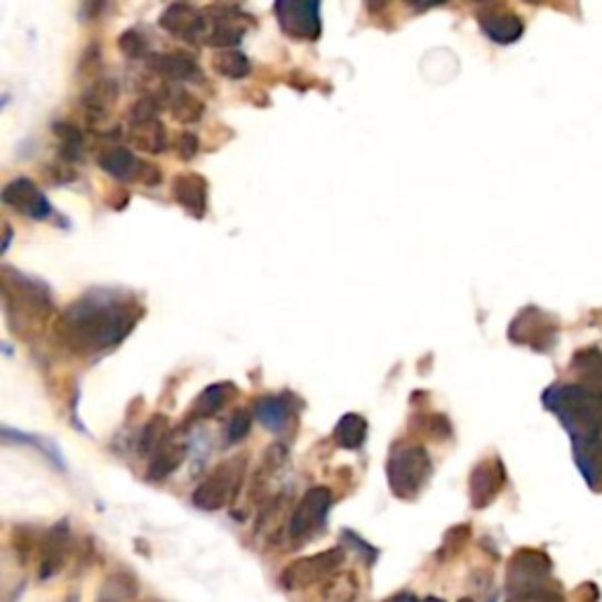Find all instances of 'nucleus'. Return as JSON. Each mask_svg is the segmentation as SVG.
Wrapping results in <instances>:
<instances>
[{"label":"nucleus","instance_id":"nucleus-1","mask_svg":"<svg viewBox=\"0 0 602 602\" xmlns=\"http://www.w3.org/2000/svg\"><path fill=\"white\" fill-rule=\"evenodd\" d=\"M142 318L134 297L111 289H92L57 318V335L73 354H96L121 344Z\"/></svg>","mask_w":602,"mask_h":602},{"label":"nucleus","instance_id":"nucleus-2","mask_svg":"<svg viewBox=\"0 0 602 602\" xmlns=\"http://www.w3.org/2000/svg\"><path fill=\"white\" fill-rule=\"evenodd\" d=\"M543 405L562 421L572 440L602 438V396L581 384L551 386Z\"/></svg>","mask_w":602,"mask_h":602},{"label":"nucleus","instance_id":"nucleus-3","mask_svg":"<svg viewBox=\"0 0 602 602\" xmlns=\"http://www.w3.org/2000/svg\"><path fill=\"white\" fill-rule=\"evenodd\" d=\"M3 299L10 325H14V320H22V327H19L22 335L29 327L41 329L54 310L48 285L24 274H17V271L8 266L3 268Z\"/></svg>","mask_w":602,"mask_h":602},{"label":"nucleus","instance_id":"nucleus-4","mask_svg":"<svg viewBox=\"0 0 602 602\" xmlns=\"http://www.w3.org/2000/svg\"><path fill=\"white\" fill-rule=\"evenodd\" d=\"M433 473V461L426 452L424 445L410 442V440H398L394 442L391 455H388L386 463V476L388 484H391V492L398 499L410 501L415 499L424 484L429 482Z\"/></svg>","mask_w":602,"mask_h":602},{"label":"nucleus","instance_id":"nucleus-5","mask_svg":"<svg viewBox=\"0 0 602 602\" xmlns=\"http://www.w3.org/2000/svg\"><path fill=\"white\" fill-rule=\"evenodd\" d=\"M245 466H247V457L238 455L224 463H220L215 471H212L201 484L198 490L193 492V503L201 511H220L224 509L226 503H231L236 499L241 482L245 476Z\"/></svg>","mask_w":602,"mask_h":602},{"label":"nucleus","instance_id":"nucleus-6","mask_svg":"<svg viewBox=\"0 0 602 602\" xmlns=\"http://www.w3.org/2000/svg\"><path fill=\"white\" fill-rule=\"evenodd\" d=\"M509 337L513 344L530 346L532 351L547 354L558 341V325L549 314H543L541 308L528 306L513 318L509 327Z\"/></svg>","mask_w":602,"mask_h":602},{"label":"nucleus","instance_id":"nucleus-7","mask_svg":"<svg viewBox=\"0 0 602 602\" xmlns=\"http://www.w3.org/2000/svg\"><path fill=\"white\" fill-rule=\"evenodd\" d=\"M549 579L551 560L547 553L534 549H520L513 553L507 570V589L511 595L549 586Z\"/></svg>","mask_w":602,"mask_h":602},{"label":"nucleus","instance_id":"nucleus-8","mask_svg":"<svg viewBox=\"0 0 602 602\" xmlns=\"http://www.w3.org/2000/svg\"><path fill=\"white\" fill-rule=\"evenodd\" d=\"M329 509H333V492L327 488H310L302 497L299 507L293 513V520H289V537L297 543L314 539L318 532L325 530Z\"/></svg>","mask_w":602,"mask_h":602},{"label":"nucleus","instance_id":"nucleus-9","mask_svg":"<svg viewBox=\"0 0 602 602\" xmlns=\"http://www.w3.org/2000/svg\"><path fill=\"white\" fill-rule=\"evenodd\" d=\"M276 17L280 29L295 41H318L323 33L320 6L306 0H280L276 3Z\"/></svg>","mask_w":602,"mask_h":602},{"label":"nucleus","instance_id":"nucleus-10","mask_svg":"<svg viewBox=\"0 0 602 602\" xmlns=\"http://www.w3.org/2000/svg\"><path fill=\"white\" fill-rule=\"evenodd\" d=\"M344 562V551L341 549H333V551H325V553H318V555H310V558H304V560H297L289 565L280 581L285 589H308L318 584V581H323L325 577H329L333 572L339 570V565Z\"/></svg>","mask_w":602,"mask_h":602},{"label":"nucleus","instance_id":"nucleus-11","mask_svg":"<svg viewBox=\"0 0 602 602\" xmlns=\"http://www.w3.org/2000/svg\"><path fill=\"white\" fill-rule=\"evenodd\" d=\"M0 198H3L6 205L17 210L19 215H24V217L35 220V222H43V220H48L52 215V205L43 196V191L27 177H19V180L10 182L3 188V196H0Z\"/></svg>","mask_w":602,"mask_h":602},{"label":"nucleus","instance_id":"nucleus-12","mask_svg":"<svg viewBox=\"0 0 602 602\" xmlns=\"http://www.w3.org/2000/svg\"><path fill=\"white\" fill-rule=\"evenodd\" d=\"M503 482H507V471H503L501 459L490 457L476 463V469L471 471V478H469L473 509L490 507V503L499 497Z\"/></svg>","mask_w":602,"mask_h":602},{"label":"nucleus","instance_id":"nucleus-13","mask_svg":"<svg viewBox=\"0 0 602 602\" xmlns=\"http://www.w3.org/2000/svg\"><path fill=\"white\" fill-rule=\"evenodd\" d=\"M238 19L241 14L233 8H210L205 12L203 41L212 48H222V50L238 45L245 35V27L238 24Z\"/></svg>","mask_w":602,"mask_h":602},{"label":"nucleus","instance_id":"nucleus-14","mask_svg":"<svg viewBox=\"0 0 602 602\" xmlns=\"http://www.w3.org/2000/svg\"><path fill=\"white\" fill-rule=\"evenodd\" d=\"M478 24H480L482 33L499 45L516 43L518 38L522 35V31H526V24H522L520 14H516L507 8H499V6L484 8L478 14Z\"/></svg>","mask_w":602,"mask_h":602},{"label":"nucleus","instance_id":"nucleus-15","mask_svg":"<svg viewBox=\"0 0 602 602\" xmlns=\"http://www.w3.org/2000/svg\"><path fill=\"white\" fill-rule=\"evenodd\" d=\"M161 27L182 41H198L205 35V12L188 3H172L161 14Z\"/></svg>","mask_w":602,"mask_h":602},{"label":"nucleus","instance_id":"nucleus-16","mask_svg":"<svg viewBox=\"0 0 602 602\" xmlns=\"http://www.w3.org/2000/svg\"><path fill=\"white\" fill-rule=\"evenodd\" d=\"M149 69L165 78L170 83L182 81H201V67L196 64L191 54L184 52H159L149 54Z\"/></svg>","mask_w":602,"mask_h":602},{"label":"nucleus","instance_id":"nucleus-17","mask_svg":"<svg viewBox=\"0 0 602 602\" xmlns=\"http://www.w3.org/2000/svg\"><path fill=\"white\" fill-rule=\"evenodd\" d=\"M172 198L177 201L191 217L203 220L207 212V182L201 174H180L172 182Z\"/></svg>","mask_w":602,"mask_h":602},{"label":"nucleus","instance_id":"nucleus-18","mask_svg":"<svg viewBox=\"0 0 602 602\" xmlns=\"http://www.w3.org/2000/svg\"><path fill=\"white\" fill-rule=\"evenodd\" d=\"M574 461L579 466L581 476L589 482V488L600 492L602 490V438H584L572 440Z\"/></svg>","mask_w":602,"mask_h":602},{"label":"nucleus","instance_id":"nucleus-19","mask_svg":"<svg viewBox=\"0 0 602 602\" xmlns=\"http://www.w3.org/2000/svg\"><path fill=\"white\" fill-rule=\"evenodd\" d=\"M144 161H140L137 155L127 149H106L100 155V167L109 174V177L119 180V182H142L144 174Z\"/></svg>","mask_w":602,"mask_h":602},{"label":"nucleus","instance_id":"nucleus-20","mask_svg":"<svg viewBox=\"0 0 602 602\" xmlns=\"http://www.w3.org/2000/svg\"><path fill=\"white\" fill-rule=\"evenodd\" d=\"M119 100V83L113 78H96V81L83 92V106L90 115V121H102Z\"/></svg>","mask_w":602,"mask_h":602},{"label":"nucleus","instance_id":"nucleus-21","mask_svg":"<svg viewBox=\"0 0 602 602\" xmlns=\"http://www.w3.org/2000/svg\"><path fill=\"white\" fill-rule=\"evenodd\" d=\"M163 104L172 111L174 121L182 125H193L203 119L205 113V104L198 100V96L188 94L186 90H177V88H165L161 90Z\"/></svg>","mask_w":602,"mask_h":602},{"label":"nucleus","instance_id":"nucleus-22","mask_svg":"<svg viewBox=\"0 0 602 602\" xmlns=\"http://www.w3.org/2000/svg\"><path fill=\"white\" fill-rule=\"evenodd\" d=\"M127 140L132 144V149L144 151V153H163L167 149V130L165 125L155 119L142 125H130Z\"/></svg>","mask_w":602,"mask_h":602},{"label":"nucleus","instance_id":"nucleus-23","mask_svg":"<svg viewBox=\"0 0 602 602\" xmlns=\"http://www.w3.org/2000/svg\"><path fill=\"white\" fill-rule=\"evenodd\" d=\"M238 394V388L233 384H212L196 398L191 407V419H207L215 417L222 407Z\"/></svg>","mask_w":602,"mask_h":602},{"label":"nucleus","instance_id":"nucleus-24","mask_svg":"<svg viewBox=\"0 0 602 602\" xmlns=\"http://www.w3.org/2000/svg\"><path fill=\"white\" fill-rule=\"evenodd\" d=\"M184 457H186V448H184V445H182V442H174V440L167 438V440L163 442V448L151 457L146 478H149V480H163V478H167L170 473H174V471L180 469L182 461H184Z\"/></svg>","mask_w":602,"mask_h":602},{"label":"nucleus","instance_id":"nucleus-25","mask_svg":"<svg viewBox=\"0 0 602 602\" xmlns=\"http://www.w3.org/2000/svg\"><path fill=\"white\" fill-rule=\"evenodd\" d=\"M572 370L581 377V386L602 396V354L598 348H581V351H577Z\"/></svg>","mask_w":602,"mask_h":602},{"label":"nucleus","instance_id":"nucleus-26","mask_svg":"<svg viewBox=\"0 0 602 602\" xmlns=\"http://www.w3.org/2000/svg\"><path fill=\"white\" fill-rule=\"evenodd\" d=\"M255 415L257 419L271 431H280L287 426L289 417H293V405L285 396H268L257 400L255 405Z\"/></svg>","mask_w":602,"mask_h":602},{"label":"nucleus","instance_id":"nucleus-27","mask_svg":"<svg viewBox=\"0 0 602 602\" xmlns=\"http://www.w3.org/2000/svg\"><path fill=\"white\" fill-rule=\"evenodd\" d=\"M67 543H69V530H67V522H62V526H57L45 539L43 568H41L43 577H52L62 568V562L67 558Z\"/></svg>","mask_w":602,"mask_h":602},{"label":"nucleus","instance_id":"nucleus-28","mask_svg":"<svg viewBox=\"0 0 602 602\" xmlns=\"http://www.w3.org/2000/svg\"><path fill=\"white\" fill-rule=\"evenodd\" d=\"M367 438V421L360 415L348 412L339 419L335 429V440L344 450H358Z\"/></svg>","mask_w":602,"mask_h":602},{"label":"nucleus","instance_id":"nucleus-29","mask_svg":"<svg viewBox=\"0 0 602 602\" xmlns=\"http://www.w3.org/2000/svg\"><path fill=\"white\" fill-rule=\"evenodd\" d=\"M212 69H215L222 78H231V81H241V78L249 75V60L238 50H222L212 60Z\"/></svg>","mask_w":602,"mask_h":602},{"label":"nucleus","instance_id":"nucleus-30","mask_svg":"<svg viewBox=\"0 0 602 602\" xmlns=\"http://www.w3.org/2000/svg\"><path fill=\"white\" fill-rule=\"evenodd\" d=\"M170 438V421L165 415H153L151 421L144 426L142 438H140V455H155L163 442Z\"/></svg>","mask_w":602,"mask_h":602},{"label":"nucleus","instance_id":"nucleus-31","mask_svg":"<svg viewBox=\"0 0 602 602\" xmlns=\"http://www.w3.org/2000/svg\"><path fill=\"white\" fill-rule=\"evenodd\" d=\"M54 134L60 137V155L64 161L73 163L83 155V132L71 123H57Z\"/></svg>","mask_w":602,"mask_h":602},{"label":"nucleus","instance_id":"nucleus-32","mask_svg":"<svg viewBox=\"0 0 602 602\" xmlns=\"http://www.w3.org/2000/svg\"><path fill=\"white\" fill-rule=\"evenodd\" d=\"M249 426H252V415H249V410H243V407H241V410L233 412L231 419H228L226 442L228 445H236V442L245 440L247 433H249Z\"/></svg>","mask_w":602,"mask_h":602},{"label":"nucleus","instance_id":"nucleus-33","mask_svg":"<svg viewBox=\"0 0 602 602\" xmlns=\"http://www.w3.org/2000/svg\"><path fill=\"white\" fill-rule=\"evenodd\" d=\"M159 100L155 96H142L140 102H134L130 106V125H142V123H149V121H155L159 119Z\"/></svg>","mask_w":602,"mask_h":602},{"label":"nucleus","instance_id":"nucleus-34","mask_svg":"<svg viewBox=\"0 0 602 602\" xmlns=\"http://www.w3.org/2000/svg\"><path fill=\"white\" fill-rule=\"evenodd\" d=\"M417 429H421L426 436L433 438V440H448L452 436V424L448 421V417L440 415V412L426 415V419L417 426Z\"/></svg>","mask_w":602,"mask_h":602},{"label":"nucleus","instance_id":"nucleus-35","mask_svg":"<svg viewBox=\"0 0 602 602\" xmlns=\"http://www.w3.org/2000/svg\"><path fill=\"white\" fill-rule=\"evenodd\" d=\"M119 48H121V52L125 57H130V60H140V57H144L149 52L144 35L140 31H134V29H127L125 33H121Z\"/></svg>","mask_w":602,"mask_h":602},{"label":"nucleus","instance_id":"nucleus-36","mask_svg":"<svg viewBox=\"0 0 602 602\" xmlns=\"http://www.w3.org/2000/svg\"><path fill=\"white\" fill-rule=\"evenodd\" d=\"M507 602H565V598H562V593L555 586L549 584V586L534 589V591H528V593L509 595Z\"/></svg>","mask_w":602,"mask_h":602},{"label":"nucleus","instance_id":"nucleus-37","mask_svg":"<svg viewBox=\"0 0 602 602\" xmlns=\"http://www.w3.org/2000/svg\"><path fill=\"white\" fill-rule=\"evenodd\" d=\"M174 151L182 161H193L198 153V137L193 132H182L177 140H174Z\"/></svg>","mask_w":602,"mask_h":602},{"label":"nucleus","instance_id":"nucleus-38","mask_svg":"<svg viewBox=\"0 0 602 602\" xmlns=\"http://www.w3.org/2000/svg\"><path fill=\"white\" fill-rule=\"evenodd\" d=\"M161 180H163V177H161L159 165L146 163V165H144V174H142V184H146V186H159Z\"/></svg>","mask_w":602,"mask_h":602},{"label":"nucleus","instance_id":"nucleus-39","mask_svg":"<svg viewBox=\"0 0 602 602\" xmlns=\"http://www.w3.org/2000/svg\"><path fill=\"white\" fill-rule=\"evenodd\" d=\"M386 602H419V600L412 593H398L394 598H388Z\"/></svg>","mask_w":602,"mask_h":602},{"label":"nucleus","instance_id":"nucleus-40","mask_svg":"<svg viewBox=\"0 0 602 602\" xmlns=\"http://www.w3.org/2000/svg\"><path fill=\"white\" fill-rule=\"evenodd\" d=\"M10 238H12V228H10V226H6V241H3V252L8 249V245H10Z\"/></svg>","mask_w":602,"mask_h":602},{"label":"nucleus","instance_id":"nucleus-41","mask_svg":"<svg viewBox=\"0 0 602 602\" xmlns=\"http://www.w3.org/2000/svg\"><path fill=\"white\" fill-rule=\"evenodd\" d=\"M424 602H442V600H438V598H429V600H424Z\"/></svg>","mask_w":602,"mask_h":602},{"label":"nucleus","instance_id":"nucleus-42","mask_svg":"<svg viewBox=\"0 0 602 602\" xmlns=\"http://www.w3.org/2000/svg\"><path fill=\"white\" fill-rule=\"evenodd\" d=\"M459 602H473V600H469V598H463V600H459Z\"/></svg>","mask_w":602,"mask_h":602}]
</instances>
